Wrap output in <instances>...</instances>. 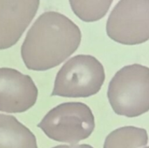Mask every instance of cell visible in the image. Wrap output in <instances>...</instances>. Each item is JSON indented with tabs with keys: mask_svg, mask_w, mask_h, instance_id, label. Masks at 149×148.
I'll return each mask as SVG.
<instances>
[{
	"mask_svg": "<svg viewBox=\"0 0 149 148\" xmlns=\"http://www.w3.org/2000/svg\"><path fill=\"white\" fill-rule=\"evenodd\" d=\"M145 148H149V147H145Z\"/></svg>",
	"mask_w": 149,
	"mask_h": 148,
	"instance_id": "7c38bea8",
	"label": "cell"
},
{
	"mask_svg": "<svg viewBox=\"0 0 149 148\" xmlns=\"http://www.w3.org/2000/svg\"><path fill=\"white\" fill-rule=\"evenodd\" d=\"M105 79L103 65L95 57L77 55L58 72L52 96L88 98L100 91Z\"/></svg>",
	"mask_w": 149,
	"mask_h": 148,
	"instance_id": "277c9868",
	"label": "cell"
},
{
	"mask_svg": "<svg viewBox=\"0 0 149 148\" xmlns=\"http://www.w3.org/2000/svg\"><path fill=\"white\" fill-rule=\"evenodd\" d=\"M113 0H69L73 13L84 22H95L103 18Z\"/></svg>",
	"mask_w": 149,
	"mask_h": 148,
	"instance_id": "30bf717a",
	"label": "cell"
},
{
	"mask_svg": "<svg viewBox=\"0 0 149 148\" xmlns=\"http://www.w3.org/2000/svg\"><path fill=\"white\" fill-rule=\"evenodd\" d=\"M52 148H93L92 146L87 144H82V145H72V146H66V145H59L56 146Z\"/></svg>",
	"mask_w": 149,
	"mask_h": 148,
	"instance_id": "8fae6325",
	"label": "cell"
},
{
	"mask_svg": "<svg viewBox=\"0 0 149 148\" xmlns=\"http://www.w3.org/2000/svg\"><path fill=\"white\" fill-rule=\"evenodd\" d=\"M38 95V88L29 75L12 68H0V112L24 113L36 104Z\"/></svg>",
	"mask_w": 149,
	"mask_h": 148,
	"instance_id": "8992f818",
	"label": "cell"
},
{
	"mask_svg": "<svg viewBox=\"0 0 149 148\" xmlns=\"http://www.w3.org/2000/svg\"><path fill=\"white\" fill-rule=\"evenodd\" d=\"M79 26L57 11L41 14L28 31L21 46V57L31 71H47L63 63L79 48Z\"/></svg>",
	"mask_w": 149,
	"mask_h": 148,
	"instance_id": "6da1fadb",
	"label": "cell"
},
{
	"mask_svg": "<svg viewBox=\"0 0 149 148\" xmlns=\"http://www.w3.org/2000/svg\"><path fill=\"white\" fill-rule=\"evenodd\" d=\"M107 99L113 112L135 118L149 111V67L140 64L126 65L111 79Z\"/></svg>",
	"mask_w": 149,
	"mask_h": 148,
	"instance_id": "7a4b0ae2",
	"label": "cell"
},
{
	"mask_svg": "<svg viewBox=\"0 0 149 148\" xmlns=\"http://www.w3.org/2000/svg\"><path fill=\"white\" fill-rule=\"evenodd\" d=\"M0 148H38L35 135L14 116L0 114Z\"/></svg>",
	"mask_w": 149,
	"mask_h": 148,
	"instance_id": "ba28073f",
	"label": "cell"
},
{
	"mask_svg": "<svg viewBox=\"0 0 149 148\" xmlns=\"http://www.w3.org/2000/svg\"><path fill=\"white\" fill-rule=\"evenodd\" d=\"M40 0H0V50L16 44L34 18Z\"/></svg>",
	"mask_w": 149,
	"mask_h": 148,
	"instance_id": "52a82bcc",
	"label": "cell"
},
{
	"mask_svg": "<svg viewBox=\"0 0 149 148\" xmlns=\"http://www.w3.org/2000/svg\"><path fill=\"white\" fill-rule=\"evenodd\" d=\"M148 142L147 130L135 126L115 129L106 138L103 148H141Z\"/></svg>",
	"mask_w": 149,
	"mask_h": 148,
	"instance_id": "9c48e42d",
	"label": "cell"
},
{
	"mask_svg": "<svg viewBox=\"0 0 149 148\" xmlns=\"http://www.w3.org/2000/svg\"><path fill=\"white\" fill-rule=\"evenodd\" d=\"M107 34L126 45L149 40V0H120L107 22Z\"/></svg>",
	"mask_w": 149,
	"mask_h": 148,
	"instance_id": "5b68a950",
	"label": "cell"
},
{
	"mask_svg": "<svg viewBox=\"0 0 149 148\" xmlns=\"http://www.w3.org/2000/svg\"><path fill=\"white\" fill-rule=\"evenodd\" d=\"M38 127L52 140L74 145L91 136L95 120L91 108L86 104L65 102L50 110Z\"/></svg>",
	"mask_w": 149,
	"mask_h": 148,
	"instance_id": "3957f363",
	"label": "cell"
}]
</instances>
